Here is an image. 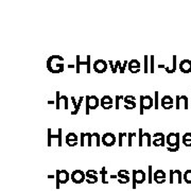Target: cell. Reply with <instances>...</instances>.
Returning a JSON list of instances; mask_svg holds the SVG:
<instances>
[{"label": "cell", "instance_id": "obj_1", "mask_svg": "<svg viewBox=\"0 0 191 191\" xmlns=\"http://www.w3.org/2000/svg\"><path fill=\"white\" fill-rule=\"evenodd\" d=\"M47 68L51 73H62L64 71V57L61 55H51L47 60Z\"/></svg>", "mask_w": 191, "mask_h": 191}, {"label": "cell", "instance_id": "obj_2", "mask_svg": "<svg viewBox=\"0 0 191 191\" xmlns=\"http://www.w3.org/2000/svg\"><path fill=\"white\" fill-rule=\"evenodd\" d=\"M85 103H86V107H85V114L89 115L90 110H96L100 104V100L98 99L97 96H86L85 97Z\"/></svg>", "mask_w": 191, "mask_h": 191}, {"label": "cell", "instance_id": "obj_3", "mask_svg": "<svg viewBox=\"0 0 191 191\" xmlns=\"http://www.w3.org/2000/svg\"><path fill=\"white\" fill-rule=\"evenodd\" d=\"M147 179L143 170H133V189H136V185L143 184Z\"/></svg>", "mask_w": 191, "mask_h": 191}, {"label": "cell", "instance_id": "obj_4", "mask_svg": "<svg viewBox=\"0 0 191 191\" xmlns=\"http://www.w3.org/2000/svg\"><path fill=\"white\" fill-rule=\"evenodd\" d=\"M71 178V174L66 170H56V189H60V184H66Z\"/></svg>", "mask_w": 191, "mask_h": 191}, {"label": "cell", "instance_id": "obj_5", "mask_svg": "<svg viewBox=\"0 0 191 191\" xmlns=\"http://www.w3.org/2000/svg\"><path fill=\"white\" fill-rule=\"evenodd\" d=\"M166 143L169 145V148H177L179 149V134L178 133H170L166 137Z\"/></svg>", "mask_w": 191, "mask_h": 191}, {"label": "cell", "instance_id": "obj_6", "mask_svg": "<svg viewBox=\"0 0 191 191\" xmlns=\"http://www.w3.org/2000/svg\"><path fill=\"white\" fill-rule=\"evenodd\" d=\"M86 178V173L82 170H74L71 173V181L74 184H82Z\"/></svg>", "mask_w": 191, "mask_h": 191}, {"label": "cell", "instance_id": "obj_7", "mask_svg": "<svg viewBox=\"0 0 191 191\" xmlns=\"http://www.w3.org/2000/svg\"><path fill=\"white\" fill-rule=\"evenodd\" d=\"M102 143L105 147H113L116 143V136L113 133H105L102 135Z\"/></svg>", "mask_w": 191, "mask_h": 191}, {"label": "cell", "instance_id": "obj_8", "mask_svg": "<svg viewBox=\"0 0 191 191\" xmlns=\"http://www.w3.org/2000/svg\"><path fill=\"white\" fill-rule=\"evenodd\" d=\"M94 70L97 73H104L107 70V63L104 60H97L94 63Z\"/></svg>", "mask_w": 191, "mask_h": 191}, {"label": "cell", "instance_id": "obj_9", "mask_svg": "<svg viewBox=\"0 0 191 191\" xmlns=\"http://www.w3.org/2000/svg\"><path fill=\"white\" fill-rule=\"evenodd\" d=\"M153 179L155 181V183H157L158 185H161L166 182V173L163 170H156L153 174Z\"/></svg>", "mask_w": 191, "mask_h": 191}, {"label": "cell", "instance_id": "obj_10", "mask_svg": "<svg viewBox=\"0 0 191 191\" xmlns=\"http://www.w3.org/2000/svg\"><path fill=\"white\" fill-rule=\"evenodd\" d=\"M54 138L59 139L57 145L62 147V129H59L56 135H52L51 134V129H48V147H51V139H54Z\"/></svg>", "mask_w": 191, "mask_h": 191}, {"label": "cell", "instance_id": "obj_11", "mask_svg": "<svg viewBox=\"0 0 191 191\" xmlns=\"http://www.w3.org/2000/svg\"><path fill=\"white\" fill-rule=\"evenodd\" d=\"M127 67H129V70H130L132 73H134V74L138 73V72L140 71V62L138 61V60L133 59L129 62Z\"/></svg>", "mask_w": 191, "mask_h": 191}, {"label": "cell", "instance_id": "obj_12", "mask_svg": "<svg viewBox=\"0 0 191 191\" xmlns=\"http://www.w3.org/2000/svg\"><path fill=\"white\" fill-rule=\"evenodd\" d=\"M179 70L183 73H190L191 72V61L190 60H183L178 65Z\"/></svg>", "mask_w": 191, "mask_h": 191}, {"label": "cell", "instance_id": "obj_13", "mask_svg": "<svg viewBox=\"0 0 191 191\" xmlns=\"http://www.w3.org/2000/svg\"><path fill=\"white\" fill-rule=\"evenodd\" d=\"M154 105V100L151 96H143V106L145 110H150Z\"/></svg>", "mask_w": 191, "mask_h": 191}, {"label": "cell", "instance_id": "obj_14", "mask_svg": "<svg viewBox=\"0 0 191 191\" xmlns=\"http://www.w3.org/2000/svg\"><path fill=\"white\" fill-rule=\"evenodd\" d=\"M71 100H72V103H73V105H74V110L71 112V115H76L78 113H79L80 107H81V104H82V102H83V100H84V97H80L79 102H78V103H76V98H74V97H71Z\"/></svg>", "mask_w": 191, "mask_h": 191}, {"label": "cell", "instance_id": "obj_15", "mask_svg": "<svg viewBox=\"0 0 191 191\" xmlns=\"http://www.w3.org/2000/svg\"><path fill=\"white\" fill-rule=\"evenodd\" d=\"M86 182L90 185L92 184H96L98 182V176L97 174H94V173H89L86 171Z\"/></svg>", "mask_w": 191, "mask_h": 191}, {"label": "cell", "instance_id": "obj_16", "mask_svg": "<svg viewBox=\"0 0 191 191\" xmlns=\"http://www.w3.org/2000/svg\"><path fill=\"white\" fill-rule=\"evenodd\" d=\"M173 102H174V100L172 99L171 96L166 94V96H163V97L161 98V106H163V105H173Z\"/></svg>", "mask_w": 191, "mask_h": 191}, {"label": "cell", "instance_id": "obj_17", "mask_svg": "<svg viewBox=\"0 0 191 191\" xmlns=\"http://www.w3.org/2000/svg\"><path fill=\"white\" fill-rule=\"evenodd\" d=\"M166 145V137L165 135L163 137H159V138H155L153 140V145L155 147H165Z\"/></svg>", "mask_w": 191, "mask_h": 191}, {"label": "cell", "instance_id": "obj_18", "mask_svg": "<svg viewBox=\"0 0 191 191\" xmlns=\"http://www.w3.org/2000/svg\"><path fill=\"white\" fill-rule=\"evenodd\" d=\"M118 178L124 179V181L130 182V176H129V171L127 170H119L118 172Z\"/></svg>", "mask_w": 191, "mask_h": 191}, {"label": "cell", "instance_id": "obj_19", "mask_svg": "<svg viewBox=\"0 0 191 191\" xmlns=\"http://www.w3.org/2000/svg\"><path fill=\"white\" fill-rule=\"evenodd\" d=\"M81 66H87V60L86 61H81V56L80 55H76V73H80V67Z\"/></svg>", "mask_w": 191, "mask_h": 191}, {"label": "cell", "instance_id": "obj_20", "mask_svg": "<svg viewBox=\"0 0 191 191\" xmlns=\"http://www.w3.org/2000/svg\"><path fill=\"white\" fill-rule=\"evenodd\" d=\"M108 65H110V68H112L113 73H116V72H117V69L118 68L120 69V68H121V66H122V65H121V62H120V61L116 62V64H115V65H114V63H113V61H110V62H108Z\"/></svg>", "mask_w": 191, "mask_h": 191}, {"label": "cell", "instance_id": "obj_21", "mask_svg": "<svg viewBox=\"0 0 191 191\" xmlns=\"http://www.w3.org/2000/svg\"><path fill=\"white\" fill-rule=\"evenodd\" d=\"M183 143L186 147H191V133H186L183 136Z\"/></svg>", "mask_w": 191, "mask_h": 191}, {"label": "cell", "instance_id": "obj_22", "mask_svg": "<svg viewBox=\"0 0 191 191\" xmlns=\"http://www.w3.org/2000/svg\"><path fill=\"white\" fill-rule=\"evenodd\" d=\"M124 102H125V104H132V105H136V102H135V100H136V98L134 97V96H125L124 97Z\"/></svg>", "mask_w": 191, "mask_h": 191}, {"label": "cell", "instance_id": "obj_23", "mask_svg": "<svg viewBox=\"0 0 191 191\" xmlns=\"http://www.w3.org/2000/svg\"><path fill=\"white\" fill-rule=\"evenodd\" d=\"M101 105L102 104H113V102H114V100L112 99V97L110 96H103L101 99Z\"/></svg>", "mask_w": 191, "mask_h": 191}, {"label": "cell", "instance_id": "obj_24", "mask_svg": "<svg viewBox=\"0 0 191 191\" xmlns=\"http://www.w3.org/2000/svg\"><path fill=\"white\" fill-rule=\"evenodd\" d=\"M92 139H94L97 147H100V145H101V136H100L99 133H94V134H92Z\"/></svg>", "mask_w": 191, "mask_h": 191}, {"label": "cell", "instance_id": "obj_25", "mask_svg": "<svg viewBox=\"0 0 191 191\" xmlns=\"http://www.w3.org/2000/svg\"><path fill=\"white\" fill-rule=\"evenodd\" d=\"M143 138H145V140H147V145L151 147L152 145V135L150 133H143Z\"/></svg>", "mask_w": 191, "mask_h": 191}, {"label": "cell", "instance_id": "obj_26", "mask_svg": "<svg viewBox=\"0 0 191 191\" xmlns=\"http://www.w3.org/2000/svg\"><path fill=\"white\" fill-rule=\"evenodd\" d=\"M183 177H184V181L186 182L187 184H191V170H187Z\"/></svg>", "mask_w": 191, "mask_h": 191}, {"label": "cell", "instance_id": "obj_27", "mask_svg": "<svg viewBox=\"0 0 191 191\" xmlns=\"http://www.w3.org/2000/svg\"><path fill=\"white\" fill-rule=\"evenodd\" d=\"M73 140H78V135L74 133H68L66 136V142L67 141H73Z\"/></svg>", "mask_w": 191, "mask_h": 191}, {"label": "cell", "instance_id": "obj_28", "mask_svg": "<svg viewBox=\"0 0 191 191\" xmlns=\"http://www.w3.org/2000/svg\"><path fill=\"white\" fill-rule=\"evenodd\" d=\"M138 141H139V147H142L143 145V131L142 129H139V131H138Z\"/></svg>", "mask_w": 191, "mask_h": 191}, {"label": "cell", "instance_id": "obj_29", "mask_svg": "<svg viewBox=\"0 0 191 191\" xmlns=\"http://www.w3.org/2000/svg\"><path fill=\"white\" fill-rule=\"evenodd\" d=\"M100 173H101L102 175V183L103 184H107V181L105 179V176H106V168L105 167H102V170L100 171Z\"/></svg>", "mask_w": 191, "mask_h": 191}, {"label": "cell", "instance_id": "obj_30", "mask_svg": "<svg viewBox=\"0 0 191 191\" xmlns=\"http://www.w3.org/2000/svg\"><path fill=\"white\" fill-rule=\"evenodd\" d=\"M86 60H87V66H86L87 70L86 71H87V73H90V72H92V66H90V60H92V56L87 55Z\"/></svg>", "mask_w": 191, "mask_h": 191}, {"label": "cell", "instance_id": "obj_31", "mask_svg": "<svg viewBox=\"0 0 191 191\" xmlns=\"http://www.w3.org/2000/svg\"><path fill=\"white\" fill-rule=\"evenodd\" d=\"M60 105H61V96H60V92H56V102H55L56 110H60Z\"/></svg>", "mask_w": 191, "mask_h": 191}, {"label": "cell", "instance_id": "obj_32", "mask_svg": "<svg viewBox=\"0 0 191 191\" xmlns=\"http://www.w3.org/2000/svg\"><path fill=\"white\" fill-rule=\"evenodd\" d=\"M137 136V134H135V133H129V136H127V138H129V143H127V145L129 147H132V139L133 137H136Z\"/></svg>", "mask_w": 191, "mask_h": 191}, {"label": "cell", "instance_id": "obj_33", "mask_svg": "<svg viewBox=\"0 0 191 191\" xmlns=\"http://www.w3.org/2000/svg\"><path fill=\"white\" fill-rule=\"evenodd\" d=\"M145 113V106H143V96H140V115H143Z\"/></svg>", "mask_w": 191, "mask_h": 191}, {"label": "cell", "instance_id": "obj_34", "mask_svg": "<svg viewBox=\"0 0 191 191\" xmlns=\"http://www.w3.org/2000/svg\"><path fill=\"white\" fill-rule=\"evenodd\" d=\"M152 169H153V167L152 166H149V179H148V182H149V184H152V182H153V173H152Z\"/></svg>", "mask_w": 191, "mask_h": 191}, {"label": "cell", "instance_id": "obj_35", "mask_svg": "<svg viewBox=\"0 0 191 191\" xmlns=\"http://www.w3.org/2000/svg\"><path fill=\"white\" fill-rule=\"evenodd\" d=\"M129 134L126 133H120L119 134V147H122V138L123 137H127Z\"/></svg>", "mask_w": 191, "mask_h": 191}, {"label": "cell", "instance_id": "obj_36", "mask_svg": "<svg viewBox=\"0 0 191 191\" xmlns=\"http://www.w3.org/2000/svg\"><path fill=\"white\" fill-rule=\"evenodd\" d=\"M150 61H151V66H150V72L154 73V55L150 56Z\"/></svg>", "mask_w": 191, "mask_h": 191}, {"label": "cell", "instance_id": "obj_37", "mask_svg": "<svg viewBox=\"0 0 191 191\" xmlns=\"http://www.w3.org/2000/svg\"><path fill=\"white\" fill-rule=\"evenodd\" d=\"M129 65V62L127 61H124V63L122 64V66H121V68L119 69V72L121 74H123L124 73V71H125V68H126V66Z\"/></svg>", "mask_w": 191, "mask_h": 191}, {"label": "cell", "instance_id": "obj_38", "mask_svg": "<svg viewBox=\"0 0 191 191\" xmlns=\"http://www.w3.org/2000/svg\"><path fill=\"white\" fill-rule=\"evenodd\" d=\"M150 59V56H145V73H148L149 72V68H148V60Z\"/></svg>", "mask_w": 191, "mask_h": 191}, {"label": "cell", "instance_id": "obj_39", "mask_svg": "<svg viewBox=\"0 0 191 191\" xmlns=\"http://www.w3.org/2000/svg\"><path fill=\"white\" fill-rule=\"evenodd\" d=\"M158 92H155V100H154V108L155 110H158Z\"/></svg>", "mask_w": 191, "mask_h": 191}, {"label": "cell", "instance_id": "obj_40", "mask_svg": "<svg viewBox=\"0 0 191 191\" xmlns=\"http://www.w3.org/2000/svg\"><path fill=\"white\" fill-rule=\"evenodd\" d=\"M86 136H87V138H88V142H87V145H88V147H92V134L86 133Z\"/></svg>", "mask_w": 191, "mask_h": 191}, {"label": "cell", "instance_id": "obj_41", "mask_svg": "<svg viewBox=\"0 0 191 191\" xmlns=\"http://www.w3.org/2000/svg\"><path fill=\"white\" fill-rule=\"evenodd\" d=\"M121 99H124L123 96H116V110H119V101Z\"/></svg>", "mask_w": 191, "mask_h": 191}, {"label": "cell", "instance_id": "obj_42", "mask_svg": "<svg viewBox=\"0 0 191 191\" xmlns=\"http://www.w3.org/2000/svg\"><path fill=\"white\" fill-rule=\"evenodd\" d=\"M85 137H86V133H81V142H80V145H81V147H84L85 145Z\"/></svg>", "mask_w": 191, "mask_h": 191}, {"label": "cell", "instance_id": "obj_43", "mask_svg": "<svg viewBox=\"0 0 191 191\" xmlns=\"http://www.w3.org/2000/svg\"><path fill=\"white\" fill-rule=\"evenodd\" d=\"M61 100H64L65 102V110H68V98L66 96H61Z\"/></svg>", "mask_w": 191, "mask_h": 191}, {"label": "cell", "instance_id": "obj_44", "mask_svg": "<svg viewBox=\"0 0 191 191\" xmlns=\"http://www.w3.org/2000/svg\"><path fill=\"white\" fill-rule=\"evenodd\" d=\"M67 145L69 147H74V145H78V140H73V141H67Z\"/></svg>", "mask_w": 191, "mask_h": 191}, {"label": "cell", "instance_id": "obj_45", "mask_svg": "<svg viewBox=\"0 0 191 191\" xmlns=\"http://www.w3.org/2000/svg\"><path fill=\"white\" fill-rule=\"evenodd\" d=\"M124 108H126V110H134V108H136V105L125 104V105H124Z\"/></svg>", "mask_w": 191, "mask_h": 191}, {"label": "cell", "instance_id": "obj_46", "mask_svg": "<svg viewBox=\"0 0 191 191\" xmlns=\"http://www.w3.org/2000/svg\"><path fill=\"white\" fill-rule=\"evenodd\" d=\"M179 102H181V96H176V110L179 108Z\"/></svg>", "mask_w": 191, "mask_h": 191}, {"label": "cell", "instance_id": "obj_47", "mask_svg": "<svg viewBox=\"0 0 191 191\" xmlns=\"http://www.w3.org/2000/svg\"><path fill=\"white\" fill-rule=\"evenodd\" d=\"M104 110H110V108H113V104H102L101 105Z\"/></svg>", "mask_w": 191, "mask_h": 191}, {"label": "cell", "instance_id": "obj_48", "mask_svg": "<svg viewBox=\"0 0 191 191\" xmlns=\"http://www.w3.org/2000/svg\"><path fill=\"white\" fill-rule=\"evenodd\" d=\"M163 133H156V134H153V138L155 139V138H159V137H163Z\"/></svg>", "mask_w": 191, "mask_h": 191}, {"label": "cell", "instance_id": "obj_49", "mask_svg": "<svg viewBox=\"0 0 191 191\" xmlns=\"http://www.w3.org/2000/svg\"><path fill=\"white\" fill-rule=\"evenodd\" d=\"M168 151H170V152H176V151H178V149L177 148H169L168 147V149H167Z\"/></svg>", "mask_w": 191, "mask_h": 191}, {"label": "cell", "instance_id": "obj_50", "mask_svg": "<svg viewBox=\"0 0 191 191\" xmlns=\"http://www.w3.org/2000/svg\"><path fill=\"white\" fill-rule=\"evenodd\" d=\"M172 107H173V105H163V108H165V110H170Z\"/></svg>", "mask_w": 191, "mask_h": 191}, {"label": "cell", "instance_id": "obj_51", "mask_svg": "<svg viewBox=\"0 0 191 191\" xmlns=\"http://www.w3.org/2000/svg\"><path fill=\"white\" fill-rule=\"evenodd\" d=\"M118 182H119L120 184H122V185H123V184H127V183H129L127 181H124V179H120V178H118Z\"/></svg>", "mask_w": 191, "mask_h": 191}, {"label": "cell", "instance_id": "obj_52", "mask_svg": "<svg viewBox=\"0 0 191 191\" xmlns=\"http://www.w3.org/2000/svg\"><path fill=\"white\" fill-rule=\"evenodd\" d=\"M87 172H89V173H94V174H98L97 171H94V170H87Z\"/></svg>", "mask_w": 191, "mask_h": 191}, {"label": "cell", "instance_id": "obj_53", "mask_svg": "<svg viewBox=\"0 0 191 191\" xmlns=\"http://www.w3.org/2000/svg\"><path fill=\"white\" fill-rule=\"evenodd\" d=\"M48 104H54V101H53V100H49Z\"/></svg>", "mask_w": 191, "mask_h": 191}, {"label": "cell", "instance_id": "obj_54", "mask_svg": "<svg viewBox=\"0 0 191 191\" xmlns=\"http://www.w3.org/2000/svg\"><path fill=\"white\" fill-rule=\"evenodd\" d=\"M158 68H160V69H161V68H166V66H165V65H161V64H160V65L158 66Z\"/></svg>", "mask_w": 191, "mask_h": 191}, {"label": "cell", "instance_id": "obj_55", "mask_svg": "<svg viewBox=\"0 0 191 191\" xmlns=\"http://www.w3.org/2000/svg\"><path fill=\"white\" fill-rule=\"evenodd\" d=\"M68 67H69V68H76V66H74V65H68Z\"/></svg>", "mask_w": 191, "mask_h": 191}, {"label": "cell", "instance_id": "obj_56", "mask_svg": "<svg viewBox=\"0 0 191 191\" xmlns=\"http://www.w3.org/2000/svg\"><path fill=\"white\" fill-rule=\"evenodd\" d=\"M54 176L53 175H48V178H53Z\"/></svg>", "mask_w": 191, "mask_h": 191}]
</instances>
